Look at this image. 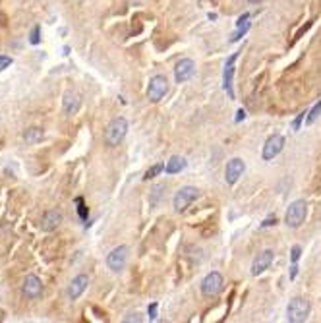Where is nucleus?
<instances>
[{
    "mask_svg": "<svg viewBox=\"0 0 321 323\" xmlns=\"http://www.w3.org/2000/svg\"><path fill=\"white\" fill-rule=\"evenodd\" d=\"M273 260H275V252L273 250H263L262 254H258V258H256L254 264H252V275H254V277L262 275L263 271L269 269V265L273 264Z\"/></svg>",
    "mask_w": 321,
    "mask_h": 323,
    "instance_id": "obj_14",
    "label": "nucleus"
},
{
    "mask_svg": "<svg viewBox=\"0 0 321 323\" xmlns=\"http://www.w3.org/2000/svg\"><path fill=\"white\" fill-rule=\"evenodd\" d=\"M88 286H89V277L86 275V273H80L78 277H74V279L70 280L66 294H68V298L74 302V300H78L82 294L86 292V288H88Z\"/></svg>",
    "mask_w": 321,
    "mask_h": 323,
    "instance_id": "obj_13",
    "label": "nucleus"
},
{
    "mask_svg": "<svg viewBox=\"0 0 321 323\" xmlns=\"http://www.w3.org/2000/svg\"><path fill=\"white\" fill-rule=\"evenodd\" d=\"M24 140H26L28 146H35V144H39L43 140V130L41 128H28L24 132Z\"/></svg>",
    "mask_w": 321,
    "mask_h": 323,
    "instance_id": "obj_18",
    "label": "nucleus"
},
{
    "mask_svg": "<svg viewBox=\"0 0 321 323\" xmlns=\"http://www.w3.org/2000/svg\"><path fill=\"white\" fill-rule=\"evenodd\" d=\"M250 4H260V2H263V0H248Z\"/></svg>",
    "mask_w": 321,
    "mask_h": 323,
    "instance_id": "obj_33",
    "label": "nucleus"
},
{
    "mask_svg": "<svg viewBox=\"0 0 321 323\" xmlns=\"http://www.w3.org/2000/svg\"><path fill=\"white\" fill-rule=\"evenodd\" d=\"M238 60V52H232L228 58H226V64H224V72H222V88L226 91V95L234 99V89H232V78H234V64Z\"/></svg>",
    "mask_w": 321,
    "mask_h": 323,
    "instance_id": "obj_12",
    "label": "nucleus"
},
{
    "mask_svg": "<svg viewBox=\"0 0 321 323\" xmlns=\"http://www.w3.org/2000/svg\"><path fill=\"white\" fill-rule=\"evenodd\" d=\"M306 213H308V206L304 200H296L292 202L288 209H286V215H284V224L290 226V228H300L306 220Z\"/></svg>",
    "mask_w": 321,
    "mask_h": 323,
    "instance_id": "obj_3",
    "label": "nucleus"
},
{
    "mask_svg": "<svg viewBox=\"0 0 321 323\" xmlns=\"http://www.w3.org/2000/svg\"><path fill=\"white\" fill-rule=\"evenodd\" d=\"M184 168H186V159H184V157H178V155L170 157V159L166 161V164H164V172H166V174L182 172Z\"/></svg>",
    "mask_w": 321,
    "mask_h": 323,
    "instance_id": "obj_17",
    "label": "nucleus"
},
{
    "mask_svg": "<svg viewBox=\"0 0 321 323\" xmlns=\"http://www.w3.org/2000/svg\"><path fill=\"white\" fill-rule=\"evenodd\" d=\"M275 222H277V219H275V217H273V219H265L262 222V228H265V226H271V224H275Z\"/></svg>",
    "mask_w": 321,
    "mask_h": 323,
    "instance_id": "obj_30",
    "label": "nucleus"
},
{
    "mask_svg": "<svg viewBox=\"0 0 321 323\" xmlns=\"http://www.w3.org/2000/svg\"><path fill=\"white\" fill-rule=\"evenodd\" d=\"M76 204H78V215H80V219L88 220L89 211H88V207H86V204H84V200H82V198H78V200H76Z\"/></svg>",
    "mask_w": 321,
    "mask_h": 323,
    "instance_id": "obj_23",
    "label": "nucleus"
},
{
    "mask_svg": "<svg viewBox=\"0 0 321 323\" xmlns=\"http://www.w3.org/2000/svg\"><path fill=\"white\" fill-rule=\"evenodd\" d=\"M200 198V190L194 188V186H184L174 194V200H172V207H174L176 213H184L188 207Z\"/></svg>",
    "mask_w": 321,
    "mask_h": 323,
    "instance_id": "obj_4",
    "label": "nucleus"
},
{
    "mask_svg": "<svg viewBox=\"0 0 321 323\" xmlns=\"http://www.w3.org/2000/svg\"><path fill=\"white\" fill-rule=\"evenodd\" d=\"M306 114H308V112H300V114L296 116V120L292 122V130H294V132H298V130H300V124H302V120H304V116H306Z\"/></svg>",
    "mask_w": 321,
    "mask_h": 323,
    "instance_id": "obj_26",
    "label": "nucleus"
},
{
    "mask_svg": "<svg viewBox=\"0 0 321 323\" xmlns=\"http://www.w3.org/2000/svg\"><path fill=\"white\" fill-rule=\"evenodd\" d=\"M310 302H308L306 298H300V296H296V298H292L290 302H288V306H286V322L290 323H302L308 320V316H310Z\"/></svg>",
    "mask_w": 321,
    "mask_h": 323,
    "instance_id": "obj_2",
    "label": "nucleus"
},
{
    "mask_svg": "<svg viewBox=\"0 0 321 323\" xmlns=\"http://www.w3.org/2000/svg\"><path fill=\"white\" fill-rule=\"evenodd\" d=\"M147 314H149V320H157V302H153V304L147 308Z\"/></svg>",
    "mask_w": 321,
    "mask_h": 323,
    "instance_id": "obj_28",
    "label": "nucleus"
},
{
    "mask_svg": "<svg viewBox=\"0 0 321 323\" xmlns=\"http://www.w3.org/2000/svg\"><path fill=\"white\" fill-rule=\"evenodd\" d=\"M22 294L28 298V300H35L43 294V282L37 275H28L24 279V284H22Z\"/></svg>",
    "mask_w": 321,
    "mask_h": 323,
    "instance_id": "obj_10",
    "label": "nucleus"
},
{
    "mask_svg": "<svg viewBox=\"0 0 321 323\" xmlns=\"http://www.w3.org/2000/svg\"><path fill=\"white\" fill-rule=\"evenodd\" d=\"M196 72V62L192 58H182L176 62L174 66V78L178 84H186L188 80H192V76Z\"/></svg>",
    "mask_w": 321,
    "mask_h": 323,
    "instance_id": "obj_11",
    "label": "nucleus"
},
{
    "mask_svg": "<svg viewBox=\"0 0 321 323\" xmlns=\"http://www.w3.org/2000/svg\"><path fill=\"white\" fill-rule=\"evenodd\" d=\"M0 320H2V318H0Z\"/></svg>",
    "mask_w": 321,
    "mask_h": 323,
    "instance_id": "obj_34",
    "label": "nucleus"
},
{
    "mask_svg": "<svg viewBox=\"0 0 321 323\" xmlns=\"http://www.w3.org/2000/svg\"><path fill=\"white\" fill-rule=\"evenodd\" d=\"M222 286H224V279L219 271H211L207 273L202 280V294L205 298H217L222 292Z\"/></svg>",
    "mask_w": 321,
    "mask_h": 323,
    "instance_id": "obj_5",
    "label": "nucleus"
},
{
    "mask_svg": "<svg viewBox=\"0 0 321 323\" xmlns=\"http://www.w3.org/2000/svg\"><path fill=\"white\" fill-rule=\"evenodd\" d=\"M164 170V162H159V164H153L149 170H147L146 174H144V180H151V178H155L157 174H160Z\"/></svg>",
    "mask_w": 321,
    "mask_h": 323,
    "instance_id": "obj_21",
    "label": "nucleus"
},
{
    "mask_svg": "<svg viewBox=\"0 0 321 323\" xmlns=\"http://www.w3.org/2000/svg\"><path fill=\"white\" fill-rule=\"evenodd\" d=\"M282 149H284V138H282L280 134H273V136L265 142V146H263L262 157L265 161H273Z\"/></svg>",
    "mask_w": 321,
    "mask_h": 323,
    "instance_id": "obj_9",
    "label": "nucleus"
},
{
    "mask_svg": "<svg viewBox=\"0 0 321 323\" xmlns=\"http://www.w3.org/2000/svg\"><path fill=\"white\" fill-rule=\"evenodd\" d=\"M300 254H302V248H300V246H292V252H290L292 264H296V262L300 260Z\"/></svg>",
    "mask_w": 321,
    "mask_h": 323,
    "instance_id": "obj_27",
    "label": "nucleus"
},
{
    "mask_svg": "<svg viewBox=\"0 0 321 323\" xmlns=\"http://www.w3.org/2000/svg\"><path fill=\"white\" fill-rule=\"evenodd\" d=\"M166 93H168V80H166V76H162V74L153 76L149 80V86H147V99L151 103H159Z\"/></svg>",
    "mask_w": 321,
    "mask_h": 323,
    "instance_id": "obj_6",
    "label": "nucleus"
},
{
    "mask_svg": "<svg viewBox=\"0 0 321 323\" xmlns=\"http://www.w3.org/2000/svg\"><path fill=\"white\" fill-rule=\"evenodd\" d=\"M30 43L31 44H39L41 43V26H35L30 33Z\"/></svg>",
    "mask_w": 321,
    "mask_h": 323,
    "instance_id": "obj_24",
    "label": "nucleus"
},
{
    "mask_svg": "<svg viewBox=\"0 0 321 323\" xmlns=\"http://www.w3.org/2000/svg\"><path fill=\"white\" fill-rule=\"evenodd\" d=\"M296 273H298V265L292 264V267H290V279H294V277H296Z\"/></svg>",
    "mask_w": 321,
    "mask_h": 323,
    "instance_id": "obj_31",
    "label": "nucleus"
},
{
    "mask_svg": "<svg viewBox=\"0 0 321 323\" xmlns=\"http://www.w3.org/2000/svg\"><path fill=\"white\" fill-rule=\"evenodd\" d=\"M128 256H130L128 246H116L114 250H110V254L106 256V267L112 273H120L126 267V264H128Z\"/></svg>",
    "mask_w": 321,
    "mask_h": 323,
    "instance_id": "obj_7",
    "label": "nucleus"
},
{
    "mask_svg": "<svg viewBox=\"0 0 321 323\" xmlns=\"http://www.w3.org/2000/svg\"><path fill=\"white\" fill-rule=\"evenodd\" d=\"M166 186L164 184H157V186H153V190H151V198H149V202H151V206L157 207L160 204V198H162V190H164Z\"/></svg>",
    "mask_w": 321,
    "mask_h": 323,
    "instance_id": "obj_19",
    "label": "nucleus"
},
{
    "mask_svg": "<svg viewBox=\"0 0 321 323\" xmlns=\"http://www.w3.org/2000/svg\"><path fill=\"white\" fill-rule=\"evenodd\" d=\"M12 56H6V54H0V72L2 70H6V68H10L12 66Z\"/></svg>",
    "mask_w": 321,
    "mask_h": 323,
    "instance_id": "obj_25",
    "label": "nucleus"
},
{
    "mask_svg": "<svg viewBox=\"0 0 321 323\" xmlns=\"http://www.w3.org/2000/svg\"><path fill=\"white\" fill-rule=\"evenodd\" d=\"M124 322H142L140 314H128V318H124Z\"/></svg>",
    "mask_w": 321,
    "mask_h": 323,
    "instance_id": "obj_29",
    "label": "nucleus"
},
{
    "mask_svg": "<svg viewBox=\"0 0 321 323\" xmlns=\"http://www.w3.org/2000/svg\"><path fill=\"white\" fill-rule=\"evenodd\" d=\"M80 106H82V97L76 95V93H68V95L64 97V101H62V110H64V114H68V116L76 114V112L80 110Z\"/></svg>",
    "mask_w": 321,
    "mask_h": 323,
    "instance_id": "obj_16",
    "label": "nucleus"
},
{
    "mask_svg": "<svg viewBox=\"0 0 321 323\" xmlns=\"http://www.w3.org/2000/svg\"><path fill=\"white\" fill-rule=\"evenodd\" d=\"M320 114H321V101H318V103L314 104V108L308 112V116H306V124L308 126H312L318 118H320Z\"/></svg>",
    "mask_w": 321,
    "mask_h": 323,
    "instance_id": "obj_20",
    "label": "nucleus"
},
{
    "mask_svg": "<svg viewBox=\"0 0 321 323\" xmlns=\"http://www.w3.org/2000/svg\"><path fill=\"white\" fill-rule=\"evenodd\" d=\"M60 222H62V213L56 211V209H50V211H46L43 215L39 226H41V230H44V232H52V230L58 228Z\"/></svg>",
    "mask_w": 321,
    "mask_h": 323,
    "instance_id": "obj_15",
    "label": "nucleus"
},
{
    "mask_svg": "<svg viewBox=\"0 0 321 323\" xmlns=\"http://www.w3.org/2000/svg\"><path fill=\"white\" fill-rule=\"evenodd\" d=\"M236 114H238V116H236V122H240V120H244V118H246V112H244L242 108H240V110H238Z\"/></svg>",
    "mask_w": 321,
    "mask_h": 323,
    "instance_id": "obj_32",
    "label": "nucleus"
},
{
    "mask_svg": "<svg viewBox=\"0 0 321 323\" xmlns=\"http://www.w3.org/2000/svg\"><path fill=\"white\" fill-rule=\"evenodd\" d=\"M250 26H252L250 22H244L242 26H238V31H236V33H234V35H232V39H230V43H236V41H240V39H242V37H244V35L248 33Z\"/></svg>",
    "mask_w": 321,
    "mask_h": 323,
    "instance_id": "obj_22",
    "label": "nucleus"
},
{
    "mask_svg": "<svg viewBox=\"0 0 321 323\" xmlns=\"http://www.w3.org/2000/svg\"><path fill=\"white\" fill-rule=\"evenodd\" d=\"M244 170H246V162L242 161L240 157L230 159V161L226 162V166H224V182L234 186L240 180V176L244 174Z\"/></svg>",
    "mask_w": 321,
    "mask_h": 323,
    "instance_id": "obj_8",
    "label": "nucleus"
},
{
    "mask_svg": "<svg viewBox=\"0 0 321 323\" xmlns=\"http://www.w3.org/2000/svg\"><path fill=\"white\" fill-rule=\"evenodd\" d=\"M128 134V120L122 116L114 118L108 122L106 130H104V144L108 147H116L122 144V140Z\"/></svg>",
    "mask_w": 321,
    "mask_h": 323,
    "instance_id": "obj_1",
    "label": "nucleus"
}]
</instances>
